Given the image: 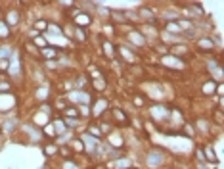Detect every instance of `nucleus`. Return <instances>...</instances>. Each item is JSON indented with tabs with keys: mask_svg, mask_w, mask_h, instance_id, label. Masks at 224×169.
Returning a JSON list of instances; mask_svg holds the SVG:
<instances>
[{
	"mask_svg": "<svg viewBox=\"0 0 224 169\" xmlns=\"http://www.w3.org/2000/svg\"><path fill=\"white\" fill-rule=\"evenodd\" d=\"M71 23L75 27H79V29H88V27L94 23V17H92V14H88L86 10H83V8H80V10L73 15Z\"/></svg>",
	"mask_w": 224,
	"mask_h": 169,
	"instance_id": "1",
	"label": "nucleus"
},
{
	"mask_svg": "<svg viewBox=\"0 0 224 169\" xmlns=\"http://www.w3.org/2000/svg\"><path fill=\"white\" fill-rule=\"evenodd\" d=\"M163 163H165V152L163 150L153 148V150H149L146 154V165L148 167H161Z\"/></svg>",
	"mask_w": 224,
	"mask_h": 169,
	"instance_id": "2",
	"label": "nucleus"
},
{
	"mask_svg": "<svg viewBox=\"0 0 224 169\" xmlns=\"http://www.w3.org/2000/svg\"><path fill=\"white\" fill-rule=\"evenodd\" d=\"M69 100L71 102H75V104H79V106H88V104L92 102V96L88 94L86 90H71L69 92Z\"/></svg>",
	"mask_w": 224,
	"mask_h": 169,
	"instance_id": "3",
	"label": "nucleus"
},
{
	"mask_svg": "<svg viewBox=\"0 0 224 169\" xmlns=\"http://www.w3.org/2000/svg\"><path fill=\"white\" fill-rule=\"evenodd\" d=\"M195 50H199V52H213V48H215V39L211 37V35H203V37H199V39H195Z\"/></svg>",
	"mask_w": 224,
	"mask_h": 169,
	"instance_id": "4",
	"label": "nucleus"
},
{
	"mask_svg": "<svg viewBox=\"0 0 224 169\" xmlns=\"http://www.w3.org/2000/svg\"><path fill=\"white\" fill-rule=\"evenodd\" d=\"M6 23L10 29H14V27H17L19 23H21V12L19 10H15V8H12V10H8L6 12Z\"/></svg>",
	"mask_w": 224,
	"mask_h": 169,
	"instance_id": "5",
	"label": "nucleus"
},
{
	"mask_svg": "<svg viewBox=\"0 0 224 169\" xmlns=\"http://www.w3.org/2000/svg\"><path fill=\"white\" fill-rule=\"evenodd\" d=\"M101 52L105 54V58L107 60H115V56H117V46L113 44L109 39H101Z\"/></svg>",
	"mask_w": 224,
	"mask_h": 169,
	"instance_id": "6",
	"label": "nucleus"
},
{
	"mask_svg": "<svg viewBox=\"0 0 224 169\" xmlns=\"http://www.w3.org/2000/svg\"><path fill=\"white\" fill-rule=\"evenodd\" d=\"M58 56H59V50H58L56 46H52V44L40 50V58H42L44 62H52V60H58Z\"/></svg>",
	"mask_w": 224,
	"mask_h": 169,
	"instance_id": "7",
	"label": "nucleus"
},
{
	"mask_svg": "<svg viewBox=\"0 0 224 169\" xmlns=\"http://www.w3.org/2000/svg\"><path fill=\"white\" fill-rule=\"evenodd\" d=\"M163 31L169 35H174V37H182V29L178 25V21H167L163 23Z\"/></svg>",
	"mask_w": 224,
	"mask_h": 169,
	"instance_id": "8",
	"label": "nucleus"
},
{
	"mask_svg": "<svg viewBox=\"0 0 224 169\" xmlns=\"http://www.w3.org/2000/svg\"><path fill=\"white\" fill-rule=\"evenodd\" d=\"M109 23H115V25H125L127 17H125V12L123 10H113L111 8V15H109Z\"/></svg>",
	"mask_w": 224,
	"mask_h": 169,
	"instance_id": "9",
	"label": "nucleus"
},
{
	"mask_svg": "<svg viewBox=\"0 0 224 169\" xmlns=\"http://www.w3.org/2000/svg\"><path fill=\"white\" fill-rule=\"evenodd\" d=\"M128 39L134 42V46H132V48H136V46H146V44H148V41H146V39L142 37V33H140L138 29L130 31V33H128Z\"/></svg>",
	"mask_w": 224,
	"mask_h": 169,
	"instance_id": "10",
	"label": "nucleus"
},
{
	"mask_svg": "<svg viewBox=\"0 0 224 169\" xmlns=\"http://www.w3.org/2000/svg\"><path fill=\"white\" fill-rule=\"evenodd\" d=\"M180 19V12L174 10V8H165L163 10V21H178Z\"/></svg>",
	"mask_w": 224,
	"mask_h": 169,
	"instance_id": "11",
	"label": "nucleus"
},
{
	"mask_svg": "<svg viewBox=\"0 0 224 169\" xmlns=\"http://www.w3.org/2000/svg\"><path fill=\"white\" fill-rule=\"evenodd\" d=\"M119 52H121V56H123V60H127V62L130 63H134V62H138V56L134 54V50L132 48H127V46H119Z\"/></svg>",
	"mask_w": 224,
	"mask_h": 169,
	"instance_id": "12",
	"label": "nucleus"
},
{
	"mask_svg": "<svg viewBox=\"0 0 224 169\" xmlns=\"http://www.w3.org/2000/svg\"><path fill=\"white\" fill-rule=\"evenodd\" d=\"M111 117H113V123H121V125H127V123H128L127 114H125L123 110H119V108L111 110Z\"/></svg>",
	"mask_w": 224,
	"mask_h": 169,
	"instance_id": "13",
	"label": "nucleus"
},
{
	"mask_svg": "<svg viewBox=\"0 0 224 169\" xmlns=\"http://www.w3.org/2000/svg\"><path fill=\"white\" fill-rule=\"evenodd\" d=\"M73 39H77L79 42H86V41H88V33H86V29H79V27L73 25V37H71V41H73Z\"/></svg>",
	"mask_w": 224,
	"mask_h": 169,
	"instance_id": "14",
	"label": "nucleus"
},
{
	"mask_svg": "<svg viewBox=\"0 0 224 169\" xmlns=\"http://www.w3.org/2000/svg\"><path fill=\"white\" fill-rule=\"evenodd\" d=\"M48 23H50V21H46V19H36V21L33 23V29H35L36 33L42 35V33H46V31H48Z\"/></svg>",
	"mask_w": 224,
	"mask_h": 169,
	"instance_id": "15",
	"label": "nucleus"
},
{
	"mask_svg": "<svg viewBox=\"0 0 224 169\" xmlns=\"http://www.w3.org/2000/svg\"><path fill=\"white\" fill-rule=\"evenodd\" d=\"M31 42L35 44L38 50H42V48H46V46H50V42L46 41V37L44 35H38V37H35V39H31Z\"/></svg>",
	"mask_w": 224,
	"mask_h": 169,
	"instance_id": "16",
	"label": "nucleus"
},
{
	"mask_svg": "<svg viewBox=\"0 0 224 169\" xmlns=\"http://www.w3.org/2000/svg\"><path fill=\"white\" fill-rule=\"evenodd\" d=\"M217 87H218V83H215L213 79H211V81L203 83L201 90H203V94H213V92H215V88H217Z\"/></svg>",
	"mask_w": 224,
	"mask_h": 169,
	"instance_id": "17",
	"label": "nucleus"
},
{
	"mask_svg": "<svg viewBox=\"0 0 224 169\" xmlns=\"http://www.w3.org/2000/svg\"><path fill=\"white\" fill-rule=\"evenodd\" d=\"M63 117H67V119H79L80 117V114H79V110L77 108H65L63 110Z\"/></svg>",
	"mask_w": 224,
	"mask_h": 169,
	"instance_id": "18",
	"label": "nucleus"
},
{
	"mask_svg": "<svg viewBox=\"0 0 224 169\" xmlns=\"http://www.w3.org/2000/svg\"><path fill=\"white\" fill-rule=\"evenodd\" d=\"M205 162H211V163H215V165H217L218 163V158L217 156H215V152H213V146H205Z\"/></svg>",
	"mask_w": 224,
	"mask_h": 169,
	"instance_id": "19",
	"label": "nucleus"
},
{
	"mask_svg": "<svg viewBox=\"0 0 224 169\" xmlns=\"http://www.w3.org/2000/svg\"><path fill=\"white\" fill-rule=\"evenodd\" d=\"M92 83V88H94V90H104L105 88V79H94V81H90Z\"/></svg>",
	"mask_w": 224,
	"mask_h": 169,
	"instance_id": "20",
	"label": "nucleus"
},
{
	"mask_svg": "<svg viewBox=\"0 0 224 169\" xmlns=\"http://www.w3.org/2000/svg\"><path fill=\"white\" fill-rule=\"evenodd\" d=\"M69 148H71V150H75V152H83V150H84V148H83V142H80V138L71 140V142H69Z\"/></svg>",
	"mask_w": 224,
	"mask_h": 169,
	"instance_id": "21",
	"label": "nucleus"
},
{
	"mask_svg": "<svg viewBox=\"0 0 224 169\" xmlns=\"http://www.w3.org/2000/svg\"><path fill=\"white\" fill-rule=\"evenodd\" d=\"M54 108L56 110H65V108H67V100L65 98H58V100H54Z\"/></svg>",
	"mask_w": 224,
	"mask_h": 169,
	"instance_id": "22",
	"label": "nucleus"
},
{
	"mask_svg": "<svg viewBox=\"0 0 224 169\" xmlns=\"http://www.w3.org/2000/svg\"><path fill=\"white\" fill-rule=\"evenodd\" d=\"M8 35H10V27H8L4 21H0V39H6Z\"/></svg>",
	"mask_w": 224,
	"mask_h": 169,
	"instance_id": "23",
	"label": "nucleus"
},
{
	"mask_svg": "<svg viewBox=\"0 0 224 169\" xmlns=\"http://www.w3.org/2000/svg\"><path fill=\"white\" fill-rule=\"evenodd\" d=\"M58 152V146H54V144H46V148H44V154L46 156H52Z\"/></svg>",
	"mask_w": 224,
	"mask_h": 169,
	"instance_id": "24",
	"label": "nucleus"
},
{
	"mask_svg": "<svg viewBox=\"0 0 224 169\" xmlns=\"http://www.w3.org/2000/svg\"><path fill=\"white\" fill-rule=\"evenodd\" d=\"M115 165H117V169H125V167H130L132 163H130L128 160H117V163H115Z\"/></svg>",
	"mask_w": 224,
	"mask_h": 169,
	"instance_id": "25",
	"label": "nucleus"
},
{
	"mask_svg": "<svg viewBox=\"0 0 224 169\" xmlns=\"http://www.w3.org/2000/svg\"><path fill=\"white\" fill-rule=\"evenodd\" d=\"M62 167H63V169H79V167H77V163L71 162V160H65V162L62 163Z\"/></svg>",
	"mask_w": 224,
	"mask_h": 169,
	"instance_id": "26",
	"label": "nucleus"
},
{
	"mask_svg": "<svg viewBox=\"0 0 224 169\" xmlns=\"http://www.w3.org/2000/svg\"><path fill=\"white\" fill-rule=\"evenodd\" d=\"M215 121H217L218 125H222V114L220 111H215Z\"/></svg>",
	"mask_w": 224,
	"mask_h": 169,
	"instance_id": "27",
	"label": "nucleus"
}]
</instances>
